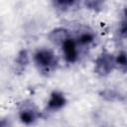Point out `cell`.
<instances>
[{
  "label": "cell",
  "mask_w": 127,
  "mask_h": 127,
  "mask_svg": "<svg viewBox=\"0 0 127 127\" xmlns=\"http://www.w3.org/2000/svg\"><path fill=\"white\" fill-rule=\"evenodd\" d=\"M39 117V112L36 106L31 101H25L22 103L19 109V118L23 124L30 125L34 123Z\"/></svg>",
  "instance_id": "3957f363"
},
{
  "label": "cell",
  "mask_w": 127,
  "mask_h": 127,
  "mask_svg": "<svg viewBox=\"0 0 127 127\" xmlns=\"http://www.w3.org/2000/svg\"><path fill=\"white\" fill-rule=\"evenodd\" d=\"M29 64V55L26 50H21L15 60V72L22 73Z\"/></svg>",
  "instance_id": "52a82bcc"
},
{
  "label": "cell",
  "mask_w": 127,
  "mask_h": 127,
  "mask_svg": "<svg viewBox=\"0 0 127 127\" xmlns=\"http://www.w3.org/2000/svg\"><path fill=\"white\" fill-rule=\"evenodd\" d=\"M75 4H76V2L73 0H57L54 2L55 7H57L58 9H61L63 11H66L69 8H72Z\"/></svg>",
  "instance_id": "8fae6325"
},
{
  "label": "cell",
  "mask_w": 127,
  "mask_h": 127,
  "mask_svg": "<svg viewBox=\"0 0 127 127\" xmlns=\"http://www.w3.org/2000/svg\"><path fill=\"white\" fill-rule=\"evenodd\" d=\"M76 43L79 46H88L89 44H91L94 41V35L91 32L88 31H83L81 33L78 34L77 38H76Z\"/></svg>",
  "instance_id": "9c48e42d"
},
{
  "label": "cell",
  "mask_w": 127,
  "mask_h": 127,
  "mask_svg": "<svg viewBox=\"0 0 127 127\" xmlns=\"http://www.w3.org/2000/svg\"><path fill=\"white\" fill-rule=\"evenodd\" d=\"M116 68L115 66V57L107 52L100 54L94 62V71L99 76H106L112 70Z\"/></svg>",
  "instance_id": "7a4b0ae2"
},
{
  "label": "cell",
  "mask_w": 127,
  "mask_h": 127,
  "mask_svg": "<svg viewBox=\"0 0 127 127\" xmlns=\"http://www.w3.org/2000/svg\"><path fill=\"white\" fill-rule=\"evenodd\" d=\"M66 103L65 96L60 91H53L47 103V108L50 111H57L62 109Z\"/></svg>",
  "instance_id": "5b68a950"
},
{
  "label": "cell",
  "mask_w": 127,
  "mask_h": 127,
  "mask_svg": "<svg viewBox=\"0 0 127 127\" xmlns=\"http://www.w3.org/2000/svg\"><path fill=\"white\" fill-rule=\"evenodd\" d=\"M34 63L38 69L46 75L53 72L58 65V59L56 55L48 49L38 50L34 55Z\"/></svg>",
  "instance_id": "6da1fadb"
},
{
  "label": "cell",
  "mask_w": 127,
  "mask_h": 127,
  "mask_svg": "<svg viewBox=\"0 0 127 127\" xmlns=\"http://www.w3.org/2000/svg\"><path fill=\"white\" fill-rule=\"evenodd\" d=\"M115 66L123 72L127 71V52L121 51L115 56Z\"/></svg>",
  "instance_id": "ba28073f"
},
{
  "label": "cell",
  "mask_w": 127,
  "mask_h": 127,
  "mask_svg": "<svg viewBox=\"0 0 127 127\" xmlns=\"http://www.w3.org/2000/svg\"><path fill=\"white\" fill-rule=\"evenodd\" d=\"M102 3L101 2H99V1H87V2H85V5H86V7H88L89 9H97V8H100V5H101Z\"/></svg>",
  "instance_id": "7c38bea8"
},
{
  "label": "cell",
  "mask_w": 127,
  "mask_h": 127,
  "mask_svg": "<svg viewBox=\"0 0 127 127\" xmlns=\"http://www.w3.org/2000/svg\"><path fill=\"white\" fill-rule=\"evenodd\" d=\"M68 38H69V33L64 28H56L49 35L50 41L52 43H54L56 45H60V46H62L63 43L65 40H67Z\"/></svg>",
  "instance_id": "8992f818"
},
{
  "label": "cell",
  "mask_w": 127,
  "mask_h": 127,
  "mask_svg": "<svg viewBox=\"0 0 127 127\" xmlns=\"http://www.w3.org/2000/svg\"><path fill=\"white\" fill-rule=\"evenodd\" d=\"M118 33L122 38H127V8H125L123 10L122 19H121V22L119 25Z\"/></svg>",
  "instance_id": "30bf717a"
},
{
  "label": "cell",
  "mask_w": 127,
  "mask_h": 127,
  "mask_svg": "<svg viewBox=\"0 0 127 127\" xmlns=\"http://www.w3.org/2000/svg\"><path fill=\"white\" fill-rule=\"evenodd\" d=\"M63 53H64V57L66 63L69 64H73L77 61L78 59V45L76 43L75 40H73L72 38H68L67 40H65L63 45L61 46Z\"/></svg>",
  "instance_id": "277c9868"
}]
</instances>
